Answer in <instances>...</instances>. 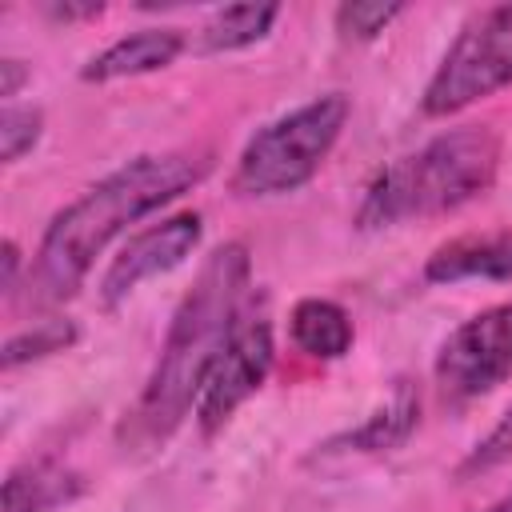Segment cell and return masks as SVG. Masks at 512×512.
I'll return each instance as SVG.
<instances>
[{"instance_id":"cell-1","label":"cell","mask_w":512,"mask_h":512,"mask_svg":"<svg viewBox=\"0 0 512 512\" xmlns=\"http://www.w3.org/2000/svg\"><path fill=\"white\" fill-rule=\"evenodd\" d=\"M248 276H252V260L240 240L220 244L204 260L192 288L172 312L168 336L160 344V360L136 408L120 424L124 444L160 448L184 424V416L196 412L200 388L248 304Z\"/></svg>"},{"instance_id":"cell-2","label":"cell","mask_w":512,"mask_h":512,"mask_svg":"<svg viewBox=\"0 0 512 512\" xmlns=\"http://www.w3.org/2000/svg\"><path fill=\"white\" fill-rule=\"evenodd\" d=\"M212 160L204 152H148L104 180H96L80 200L60 208L44 228L36 260L28 268V300L60 304L76 296L96 256L136 220L160 212L176 196L192 192L208 176Z\"/></svg>"},{"instance_id":"cell-3","label":"cell","mask_w":512,"mask_h":512,"mask_svg":"<svg viewBox=\"0 0 512 512\" xmlns=\"http://www.w3.org/2000/svg\"><path fill=\"white\" fill-rule=\"evenodd\" d=\"M500 132L492 124H464L432 136L424 148L392 160L368 184L356 224L364 232L392 228L404 220H424L452 212L484 196L500 172Z\"/></svg>"},{"instance_id":"cell-4","label":"cell","mask_w":512,"mask_h":512,"mask_svg":"<svg viewBox=\"0 0 512 512\" xmlns=\"http://www.w3.org/2000/svg\"><path fill=\"white\" fill-rule=\"evenodd\" d=\"M348 112L352 108L344 92H324L292 108L288 116L264 124L244 144L232 172V188L240 196H288L304 188L336 148Z\"/></svg>"},{"instance_id":"cell-5","label":"cell","mask_w":512,"mask_h":512,"mask_svg":"<svg viewBox=\"0 0 512 512\" xmlns=\"http://www.w3.org/2000/svg\"><path fill=\"white\" fill-rule=\"evenodd\" d=\"M512 84V4L484 8L464 24L424 88L428 116H452Z\"/></svg>"},{"instance_id":"cell-6","label":"cell","mask_w":512,"mask_h":512,"mask_svg":"<svg viewBox=\"0 0 512 512\" xmlns=\"http://www.w3.org/2000/svg\"><path fill=\"white\" fill-rule=\"evenodd\" d=\"M512 376V300L464 320L436 352V384L452 404L488 396Z\"/></svg>"},{"instance_id":"cell-7","label":"cell","mask_w":512,"mask_h":512,"mask_svg":"<svg viewBox=\"0 0 512 512\" xmlns=\"http://www.w3.org/2000/svg\"><path fill=\"white\" fill-rule=\"evenodd\" d=\"M272 360H276V344H272V320L264 308H256L252 300L244 304L224 352L216 356L204 388H200V400H196V424L204 436H216L232 412L268 380L272 372Z\"/></svg>"},{"instance_id":"cell-8","label":"cell","mask_w":512,"mask_h":512,"mask_svg":"<svg viewBox=\"0 0 512 512\" xmlns=\"http://www.w3.org/2000/svg\"><path fill=\"white\" fill-rule=\"evenodd\" d=\"M200 236H204L200 212H176V216H164V220L148 224L144 232L128 236V244L112 256V264L100 280L104 308H116L120 300H128L144 280L180 268L196 252Z\"/></svg>"},{"instance_id":"cell-9","label":"cell","mask_w":512,"mask_h":512,"mask_svg":"<svg viewBox=\"0 0 512 512\" xmlns=\"http://www.w3.org/2000/svg\"><path fill=\"white\" fill-rule=\"evenodd\" d=\"M184 52V36L180 28H140L132 36H120L116 44H108L104 52H96L80 76L88 84H112L124 76H144V72H160L168 68L176 56Z\"/></svg>"},{"instance_id":"cell-10","label":"cell","mask_w":512,"mask_h":512,"mask_svg":"<svg viewBox=\"0 0 512 512\" xmlns=\"http://www.w3.org/2000/svg\"><path fill=\"white\" fill-rule=\"evenodd\" d=\"M424 280L456 284V280H512V228L488 236H456L440 244L428 264Z\"/></svg>"},{"instance_id":"cell-11","label":"cell","mask_w":512,"mask_h":512,"mask_svg":"<svg viewBox=\"0 0 512 512\" xmlns=\"http://www.w3.org/2000/svg\"><path fill=\"white\" fill-rule=\"evenodd\" d=\"M416 424H420V392L408 380H396L384 408H376L364 424L332 436L324 452H392L416 432Z\"/></svg>"},{"instance_id":"cell-12","label":"cell","mask_w":512,"mask_h":512,"mask_svg":"<svg viewBox=\"0 0 512 512\" xmlns=\"http://www.w3.org/2000/svg\"><path fill=\"white\" fill-rule=\"evenodd\" d=\"M84 492V476L52 456L24 460L4 480V512H52Z\"/></svg>"},{"instance_id":"cell-13","label":"cell","mask_w":512,"mask_h":512,"mask_svg":"<svg viewBox=\"0 0 512 512\" xmlns=\"http://www.w3.org/2000/svg\"><path fill=\"white\" fill-rule=\"evenodd\" d=\"M288 332H292V344L300 352L316 356V360H340L352 348V320H348V312L336 300H324V296L300 300L292 308Z\"/></svg>"},{"instance_id":"cell-14","label":"cell","mask_w":512,"mask_h":512,"mask_svg":"<svg viewBox=\"0 0 512 512\" xmlns=\"http://www.w3.org/2000/svg\"><path fill=\"white\" fill-rule=\"evenodd\" d=\"M276 16H280V4H228V8L212 12L200 40L208 52H236V48L264 40L272 32Z\"/></svg>"},{"instance_id":"cell-15","label":"cell","mask_w":512,"mask_h":512,"mask_svg":"<svg viewBox=\"0 0 512 512\" xmlns=\"http://www.w3.org/2000/svg\"><path fill=\"white\" fill-rule=\"evenodd\" d=\"M76 336H80V332H76V324H72L68 316L36 320L32 328H24V332H16V336L4 340V348H0V368L12 372V368H20V364L44 360V356H52V352H64V348L76 344Z\"/></svg>"},{"instance_id":"cell-16","label":"cell","mask_w":512,"mask_h":512,"mask_svg":"<svg viewBox=\"0 0 512 512\" xmlns=\"http://www.w3.org/2000/svg\"><path fill=\"white\" fill-rule=\"evenodd\" d=\"M44 132V112L36 104H4L0 116V160L16 164L24 152H32L40 144Z\"/></svg>"},{"instance_id":"cell-17","label":"cell","mask_w":512,"mask_h":512,"mask_svg":"<svg viewBox=\"0 0 512 512\" xmlns=\"http://www.w3.org/2000/svg\"><path fill=\"white\" fill-rule=\"evenodd\" d=\"M404 12V4H384V0H352L336 8V32L344 40H376L396 16Z\"/></svg>"},{"instance_id":"cell-18","label":"cell","mask_w":512,"mask_h":512,"mask_svg":"<svg viewBox=\"0 0 512 512\" xmlns=\"http://www.w3.org/2000/svg\"><path fill=\"white\" fill-rule=\"evenodd\" d=\"M504 460H512V408L496 420V428H492L484 440H476V444L468 448V456H464L460 468H456V480H476V476L500 468Z\"/></svg>"},{"instance_id":"cell-19","label":"cell","mask_w":512,"mask_h":512,"mask_svg":"<svg viewBox=\"0 0 512 512\" xmlns=\"http://www.w3.org/2000/svg\"><path fill=\"white\" fill-rule=\"evenodd\" d=\"M28 76H32V72H28V64H24V60L4 56V60H0V96L12 104V96L20 92V84H24Z\"/></svg>"},{"instance_id":"cell-20","label":"cell","mask_w":512,"mask_h":512,"mask_svg":"<svg viewBox=\"0 0 512 512\" xmlns=\"http://www.w3.org/2000/svg\"><path fill=\"white\" fill-rule=\"evenodd\" d=\"M16 272H20V248H16V240H4V280H0V288L8 296L16 292Z\"/></svg>"},{"instance_id":"cell-21","label":"cell","mask_w":512,"mask_h":512,"mask_svg":"<svg viewBox=\"0 0 512 512\" xmlns=\"http://www.w3.org/2000/svg\"><path fill=\"white\" fill-rule=\"evenodd\" d=\"M104 12V4H52L48 8V16H56V20H80V16H100Z\"/></svg>"},{"instance_id":"cell-22","label":"cell","mask_w":512,"mask_h":512,"mask_svg":"<svg viewBox=\"0 0 512 512\" xmlns=\"http://www.w3.org/2000/svg\"><path fill=\"white\" fill-rule=\"evenodd\" d=\"M484 512H512V492H508V496H500L496 504H488Z\"/></svg>"}]
</instances>
